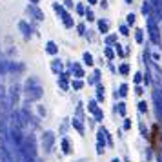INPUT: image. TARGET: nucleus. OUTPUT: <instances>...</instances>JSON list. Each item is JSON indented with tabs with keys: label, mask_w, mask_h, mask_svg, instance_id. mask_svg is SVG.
Masks as SVG:
<instances>
[{
	"label": "nucleus",
	"mask_w": 162,
	"mask_h": 162,
	"mask_svg": "<svg viewBox=\"0 0 162 162\" xmlns=\"http://www.w3.org/2000/svg\"><path fill=\"white\" fill-rule=\"evenodd\" d=\"M160 142H162V139H160V133H159V126H155L153 131H151V144H153L155 149H159V148H160Z\"/></svg>",
	"instance_id": "1"
}]
</instances>
